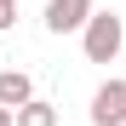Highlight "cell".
I'll return each instance as SVG.
<instances>
[{
    "label": "cell",
    "instance_id": "obj_1",
    "mask_svg": "<svg viewBox=\"0 0 126 126\" xmlns=\"http://www.w3.org/2000/svg\"><path fill=\"white\" fill-rule=\"evenodd\" d=\"M120 40H126V23H120L115 12H92V23L80 29V46H86V63H115Z\"/></svg>",
    "mask_w": 126,
    "mask_h": 126
},
{
    "label": "cell",
    "instance_id": "obj_2",
    "mask_svg": "<svg viewBox=\"0 0 126 126\" xmlns=\"http://www.w3.org/2000/svg\"><path fill=\"white\" fill-rule=\"evenodd\" d=\"M92 0H46V29L52 34H75V29H86L92 23Z\"/></svg>",
    "mask_w": 126,
    "mask_h": 126
},
{
    "label": "cell",
    "instance_id": "obj_3",
    "mask_svg": "<svg viewBox=\"0 0 126 126\" xmlns=\"http://www.w3.org/2000/svg\"><path fill=\"white\" fill-rule=\"evenodd\" d=\"M92 126H126V80H103V86H97Z\"/></svg>",
    "mask_w": 126,
    "mask_h": 126
},
{
    "label": "cell",
    "instance_id": "obj_4",
    "mask_svg": "<svg viewBox=\"0 0 126 126\" xmlns=\"http://www.w3.org/2000/svg\"><path fill=\"white\" fill-rule=\"evenodd\" d=\"M34 103V80L23 69H0V109H23Z\"/></svg>",
    "mask_w": 126,
    "mask_h": 126
},
{
    "label": "cell",
    "instance_id": "obj_5",
    "mask_svg": "<svg viewBox=\"0 0 126 126\" xmlns=\"http://www.w3.org/2000/svg\"><path fill=\"white\" fill-rule=\"evenodd\" d=\"M17 126H57V109H52V103H23V109H17Z\"/></svg>",
    "mask_w": 126,
    "mask_h": 126
},
{
    "label": "cell",
    "instance_id": "obj_6",
    "mask_svg": "<svg viewBox=\"0 0 126 126\" xmlns=\"http://www.w3.org/2000/svg\"><path fill=\"white\" fill-rule=\"evenodd\" d=\"M17 23V0H0V29H12Z\"/></svg>",
    "mask_w": 126,
    "mask_h": 126
},
{
    "label": "cell",
    "instance_id": "obj_7",
    "mask_svg": "<svg viewBox=\"0 0 126 126\" xmlns=\"http://www.w3.org/2000/svg\"><path fill=\"white\" fill-rule=\"evenodd\" d=\"M0 126H17V109H0Z\"/></svg>",
    "mask_w": 126,
    "mask_h": 126
}]
</instances>
